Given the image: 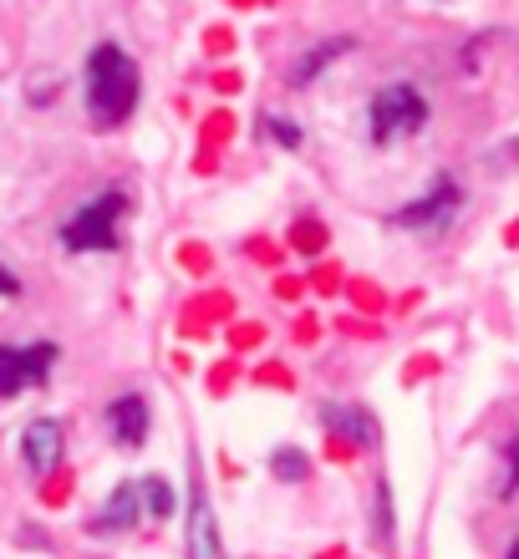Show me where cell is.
Wrapping results in <instances>:
<instances>
[{
	"label": "cell",
	"instance_id": "obj_1",
	"mask_svg": "<svg viewBox=\"0 0 519 559\" xmlns=\"http://www.w3.org/2000/svg\"><path fill=\"white\" fill-rule=\"evenodd\" d=\"M138 61L122 51L118 41H97L87 57V118L97 128H118V122L133 118L138 107Z\"/></svg>",
	"mask_w": 519,
	"mask_h": 559
},
{
	"label": "cell",
	"instance_id": "obj_2",
	"mask_svg": "<svg viewBox=\"0 0 519 559\" xmlns=\"http://www.w3.org/2000/svg\"><path fill=\"white\" fill-rule=\"evenodd\" d=\"M367 128L377 147H392L402 138L423 133L428 128V97L413 82H387V87H377V97L367 107Z\"/></svg>",
	"mask_w": 519,
	"mask_h": 559
},
{
	"label": "cell",
	"instance_id": "obj_3",
	"mask_svg": "<svg viewBox=\"0 0 519 559\" xmlns=\"http://www.w3.org/2000/svg\"><path fill=\"white\" fill-rule=\"evenodd\" d=\"M128 214L122 193H97L92 204H82L72 219L61 224V250L67 254H107L118 250V224Z\"/></svg>",
	"mask_w": 519,
	"mask_h": 559
},
{
	"label": "cell",
	"instance_id": "obj_4",
	"mask_svg": "<svg viewBox=\"0 0 519 559\" xmlns=\"http://www.w3.org/2000/svg\"><path fill=\"white\" fill-rule=\"evenodd\" d=\"M459 209H463V189L448 174H438L423 199H413V204H402L398 214H392V224H398V229H413V235H438V229L453 224Z\"/></svg>",
	"mask_w": 519,
	"mask_h": 559
},
{
	"label": "cell",
	"instance_id": "obj_5",
	"mask_svg": "<svg viewBox=\"0 0 519 559\" xmlns=\"http://www.w3.org/2000/svg\"><path fill=\"white\" fill-rule=\"evenodd\" d=\"M57 367V346H0V397H15L26 386H42Z\"/></svg>",
	"mask_w": 519,
	"mask_h": 559
},
{
	"label": "cell",
	"instance_id": "obj_6",
	"mask_svg": "<svg viewBox=\"0 0 519 559\" xmlns=\"http://www.w3.org/2000/svg\"><path fill=\"white\" fill-rule=\"evenodd\" d=\"M189 559H224L220 519L209 503L204 484H199V463H193V488H189Z\"/></svg>",
	"mask_w": 519,
	"mask_h": 559
},
{
	"label": "cell",
	"instance_id": "obj_7",
	"mask_svg": "<svg viewBox=\"0 0 519 559\" xmlns=\"http://www.w3.org/2000/svg\"><path fill=\"white\" fill-rule=\"evenodd\" d=\"M61 453H67V432H61V423H51V417L26 423V432H21V457H26V468L36 473V478L57 473Z\"/></svg>",
	"mask_w": 519,
	"mask_h": 559
},
{
	"label": "cell",
	"instance_id": "obj_8",
	"mask_svg": "<svg viewBox=\"0 0 519 559\" xmlns=\"http://www.w3.org/2000/svg\"><path fill=\"white\" fill-rule=\"evenodd\" d=\"M107 432L118 438V448H143V438H149V402L138 392L118 397L107 407Z\"/></svg>",
	"mask_w": 519,
	"mask_h": 559
},
{
	"label": "cell",
	"instance_id": "obj_9",
	"mask_svg": "<svg viewBox=\"0 0 519 559\" xmlns=\"http://www.w3.org/2000/svg\"><path fill=\"white\" fill-rule=\"evenodd\" d=\"M321 423H327V432L352 442V448H377V438H382L367 407H321Z\"/></svg>",
	"mask_w": 519,
	"mask_h": 559
},
{
	"label": "cell",
	"instance_id": "obj_10",
	"mask_svg": "<svg viewBox=\"0 0 519 559\" xmlns=\"http://www.w3.org/2000/svg\"><path fill=\"white\" fill-rule=\"evenodd\" d=\"M138 514H143V503H138V488L133 484H122L107 493L103 503V514L92 519V534H128L138 524Z\"/></svg>",
	"mask_w": 519,
	"mask_h": 559
},
{
	"label": "cell",
	"instance_id": "obj_11",
	"mask_svg": "<svg viewBox=\"0 0 519 559\" xmlns=\"http://www.w3.org/2000/svg\"><path fill=\"white\" fill-rule=\"evenodd\" d=\"M346 51H352V36H331V41L311 46V51H306V57H300L296 67H291V87H311L316 76L327 72V67H331L337 57H346Z\"/></svg>",
	"mask_w": 519,
	"mask_h": 559
},
{
	"label": "cell",
	"instance_id": "obj_12",
	"mask_svg": "<svg viewBox=\"0 0 519 559\" xmlns=\"http://www.w3.org/2000/svg\"><path fill=\"white\" fill-rule=\"evenodd\" d=\"M138 503H143L153 519H168V514L178 509V499H174V488H168V478H143V484H138Z\"/></svg>",
	"mask_w": 519,
	"mask_h": 559
},
{
	"label": "cell",
	"instance_id": "obj_13",
	"mask_svg": "<svg viewBox=\"0 0 519 559\" xmlns=\"http://www.w3.org/2000/svg\"><path fill=\"white\" fill-rule=\"evenodd\" d=\"M371 539L392 549V488H387V478H377V499H371Z\"/></svg>",
	"mask_w": 519,
	"mask_h": 559
},
{
	"label": "cell",
	"instance_id": "obj_14",
	"mask_svg": "<svg viewBox=\"0 0 519 559\" xmlns=\"http://www.w3.org/2000/svg\"><path fill=\"white\" fill-rule=\"evenodd\" d=\"M270 473H275L281 484H306V478H311V457L300 453V448H281V453L270 457Z\"/></svg>",
	"mask_w": 519,
	"mask_h": 559
},
{
	"label": "cell",
	"instance_id": "obj_15",
	"mask_svg": "<svg viewBox=\"0 0 519 559\" xmlns=\"http://www.w3.org/2000/svg\"><path fill=\"white\" fill-rule=\"evenodd\" d=\"M505 463H509V473H505V484H499V499H515L519 493V442L505 448Z\"/></svg>",
	"mask_w": 519,
	"mask_h": 559
},
{
	"label": "cell",
	"instance_id": "obj_16",
	"mask_svg": "<svg viewBox=\"0 0 519 559\" xmlns=\"http://www.w3.org/2000/svg\"><path fill=\"white\" fill-rule=\"evenodd\" d=\"M266 128H270V138H275V143H281V147H300V128H296V122H285V118H270Z\"/></svg>",
	"mask_w": 519,
	"mask_h": 559
},
{
	"label": "cell",
	"instance_id": "obj_17",
	"mask_svg": "<svg viewBox=\"0 0 519 559\" xmlns=\"http://www.w3.org/2000/svg\"><path fill=\"white\" fill-rule=\"evenodd\" d=\"M15 295H21V280H15L11 270L0 265V300H15Z\"/></svg>",
	"mask_w": 519,
	"mask_h": 559
},
{
	"label": "cell",
	"instance_id": "obj_18",
	"mask_svg": "<svg viewBox=\"0 0 519 559\" xmlns=\"http://www.w3.org/2000/svg\"><path fill=\"white\" fill-rule=\"evenodd\" d=\"M509 559H519V545H515V549H509Z\"/></svg>",
	"mask_w": 519,
	"mask_h": 559
}]
</instances>
